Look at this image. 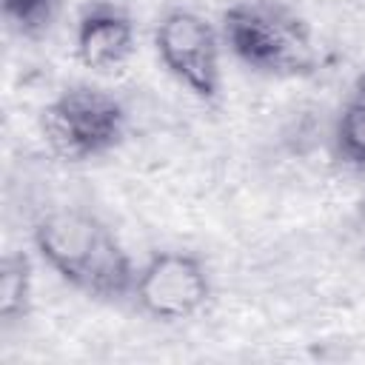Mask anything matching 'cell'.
<instances>
[{"label": "cell", "instance_id": "7", "mask_svg": "<svg viewBox=\"0 0 365 365\" xmlns=\"http://www.w3.org/2000/svg\"><path fill=\"white\" fill-rule=\"evenodd\" d=\"M31 299V265L26 254H6L0 265V317L6 325L17 322Z\"/></svg>", "mask_w": 365, "mask_h": 365}, {"label": "cell", "instance_id": "1", "mask_svg": "<svg viewBox=\"0 0 365 365\" xmlns=\"http://www.w3.org/2000/svg\"><path fill=\"white\" fill-rule=\"evenodd\" d=\"M34 248L43 262L77 291L97 299H120L134 288V265L111 228L94 214L60 208L34 225Z\"/></svg>", "mask_w": 365, "mask_h": 365}, {"label": "cell", "instance_id": "2", "mask_svg": "<svg viewBox=\"0 0 365 365\" xmlns=\"http://www.w3.org/2000/svg\"><path fill=\"white\" fill-rule=\"evenodd\" d=\"M222 40L234 57L265 74H305L314 66L308 26L285 6H231L222 17Z\"/></svg>", "mask_w": 365, "mask_h": 365}, {"label": "cell", "instance_id": "5", "mask_svg": "<svg viewBox=\"0 0 365 365\" xmlns=\"http://www.w3.org/2000/svg\"><path fill=\"white\" fill-rule=\"evenodd\" d=\"M131 297L145 317L180 322L205 305L208 277L197 257L185 251H160L137 271Z\"/></svg>", "mask_w": 365, "mask_h": 365}, {"label": "cell", "instance_id": "3", "mask_svg": "<svg viewBox=\"0 0 365 365\" xmlns=\"http://www.w3.org/2000/svg\"><path fill=\"white\" fill-rule=\"evenodd\" d=\"M48 148L66 160H88L117 145L125 128L123 106L97 88H68L54 97L40 117Z\"/></svg>", "mask_w": 365, "mask_h": 365}, {"label": "cell", "instance_id": "9", "mask_svg": "<svg viewBox=\"0 0 365 365\" xmlns=\"http://www.w3.org/2000/svg\"><path fill=\"white\" fill-rule=\"evenodd\" d=\"M54 3L57 0H3V14L20 31H29L34 26H43L51 17Z\"/></svg>", "mask_w": 365, "mask_h": 365}, {"label": "cell", "instance_id": "8", "mask_svg": "<svg viewBox=\"0 0 365 365\" xmlns=\"http://www.w3.org/2000/svg\"><path fill=\"white\" fill-rule=\"evenodd\" d=\"M336 145L348 163L365 168V91H359L345 106L336 123Z\"/></svg>", "mask_w": 365, "mask_h": 365}, {"label": "cell", "instance_id": "4", "mask_svg": "<svg viewBox=\"0 0 365 365\" xmlns=\"http://www.w3.org/2000/svg\"><path fill=\"white\" fill-rule=\"evenodd\" d=\"M163 66L197 97L214 100L220 91V37L214 26L194 11H171L154 31Z\"/></svg>", "mask_w": 365, "mask_h": 365}, {"label": "cell", "instance_id": "6", "mask_svg": "<svg viewBox=\"0 0 365 365\" xmlns=\"http://www.w3.org/2000/svg\"><path fill=\"white\" fill-rule=\"evenodd\" d=\"M134 51V26L131 20L111 9L94 6L80 17L77 26V57L94 71L120 68Z\"/></svg>", "mask_w": 365, "mask_h": 365}]
</instances>
